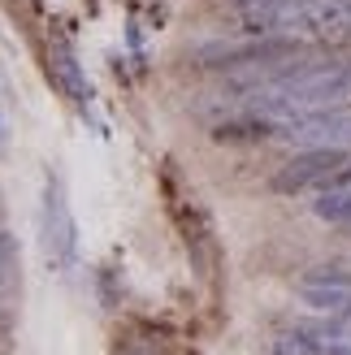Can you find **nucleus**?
I'll return each instance as SVG.
<instances>
[{
    "label": "nucleus",
    "instance_id": "obj_1",
    "mask_svg": "<svg viewBox=\"0 0 351 355\" xmlns=\"http://www.w3.org/2000/svg\"><path fill=\"white\" fill-rule=\"evenodd\" d=\"M200 69H225V74H239V69H269L282 65L291 57H304V44L295 35H248V40H213L200 44L196 52Z\"/></svg>",
    "mask_w": 351,
    "mask_h": 355
},
{
    "label": "nucleus",
    "instance_id": "obj_2",
    "mask_svg": "<svg viewBox=\"0 0 351 355\" xmlns=\"http://www.w3.org/2000/svg\"><path fill=\"white\" fill-rule=\"evenodd\" d=\"M44 247H48V260L57 264V269H74V260H78V225H74V212H69L61 173L44 178Z\"/></svg>",
    "mask_w": 351,
    "mask_h": 355
},
{
    "label": "nucleus",
    "instance_id": "obj_3",
    "mask_svg": "<svg viewBox=\"0 0 351 355\" xmlns=\"http://www.w3.org/2000/svg\"><path fill=\"white\" fill-rule=\"evenodd\" d=\"M351 161V148H300L291 156V161L273 173V191L277 195H300L308 187H329V178H334L343 165Z\"/></svg>",
    "mask_w": 351,
    "mask_h": 355
},
{
    "label": "nucleus",
    "instance_id": "obj_4",
    "mask_svg": "<svg viewBox=\"0 0 351 355\" xmlns=\"http://www.w3.org/2000/svg\"><path fill=\"white\" fill-rule=\"evenodd\" d=\"M300 299L321 316L351 321V273L347 269H308L300 277Z\"/></svg>",
    "mask_w": 351,
    "mask_h": 355
},
{
    "label": "nucleus",
    "instance_id": "obj_5",
    "mask_svg": "<svg viewBox=\"0 0 351 355\" xmlns=\"http://www.w3.org/2000/svg\"><path fill=\"white\" fill-rule=\"evenodd\" d=\"M265 139H277V121L256 113H239L213 130V144H265Z\"/></svg>",
    "mask_w": 351,
    "mask_h": 355
},
{
    "label": "nucleus",
    "instance_id": "obj_6",
    "mask_svg": "<svg viewBox=\"0 0 351 355\" xmlns=\"http://www.w3.org/2000/svg\"><path fill=\"white\" fill-rule=\"evenodd\" d=\"M52 69H57V78L69 96H74V104H83L87 109V83H83V69H78V57H74V48H69L61 35L52 40Z\"/></svg>",
    "mask_w": 351,
    "mask_h": 355
},
{
    "label": "nucleus",
    "instance_id": "obj_7",
    "mask_svg": "<svg viewBox=\"0 0 351 355\" xmlns=\"http://www.w3.org/2000/svg\"><path fill=\"white\" fill-rule=\"evenodd\" d=\"M312 217L329 225H351V187H329L312 200Z\"/></svg>",
    "mask_w": 351,
    "mask_h": 355
},
{
    "label": "nucleus",
    "instance_id": "obj_8",
    "mask_svg": "<svg viewBox=\"0 0 351 355\" xmlns=\"http://www.w3.org/2000/svg\"><path fill=\"white\" fill-rule=\"evenodd\" d=\"M17 260H22V252H17V239L9 234V230H0V269L13 277V273H17Z\"/></svg>",
    "mask_w": 351,
    "mask_h": 355
},
{
    "label": "nucleus",
    "instance_id": "obj_9",
    "mask_svg": "<svg viewBox=\"0 0 351 355\" xmlns=\"http://www.w3.org/2000/svg\"><path fill=\"white\" fill-rule=\"evenodd\" d=\"M5 282H9V273H5V269H0V291H5Z\"/></svg>",
    "mask_w": 351,
    "mask_h": 355
},
{
    "label": "nucleus",
    "instance_id": "obj_10",
    "mask_svg": "<svg viewBox=\"0 0 351 355\" xmlns=\"http://www.w3.org/2000/svg\"><path fill=\"white\" fill-rule=\"evenodd\" d=\"M0 139H5V121H0Z\"/></svg>",
    "mask_w": 351,
    "mask_h": 355
}]
</instances>
